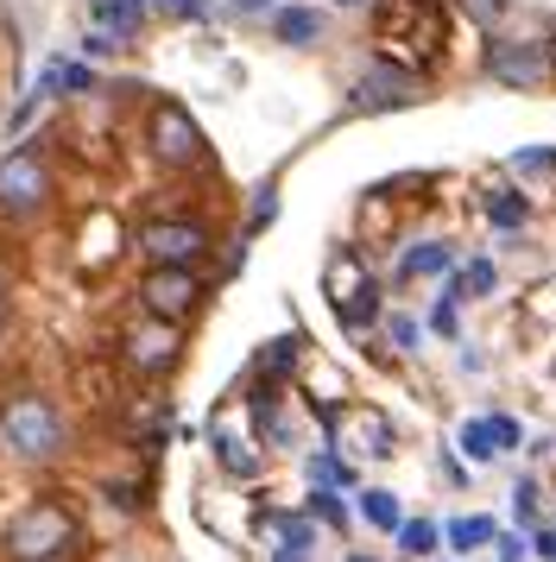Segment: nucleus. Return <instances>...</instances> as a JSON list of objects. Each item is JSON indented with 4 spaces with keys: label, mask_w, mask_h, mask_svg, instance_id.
I'll use <instances>...</instances> for the list:
<instances>
[{
    "label": "nucleus",
    "mask_w": 556,
    "mask_h": 562,
    "mask_svg": "<svg viewBox=\"0 0 556 562\" xmlns=\"http://www.w3.org/2000/svg\"><path fill=\"white\" fill-rule=\"evenodd\" d=\"M70 537H76V525H70L64 506H25L20 518L7 525V550L20 562H51V557H64Z\"/></svg>",
    "instance_id": "obj_1"
},
{
    "label": "nucleus",
    "mask_w": 556,
    "mask_h": 562,
    "mask_svg": "<svg viewBox=\"0 0 556 562\" xmlns=\"http://www.w3.org/2000/svg\"><path fill=\"white\" fill-rule=\"evenodd\" d=\"M0 430H7V442H13L25 461L57 456V442H64V424H57V411H51L45 398H13V405L0 411Z\"/></svg>",
    "instance_id": "obj_2"
},
{
    "label": "nucleus",
    "mask_w": 556,
    "mask_h": 562,
    "mask_svg": "<svg viewBox=\"0 0 556 562\" xmlns=\"http://www.w3.org/2000/svg\"><path fill=\"white\" fill-rule=\"evenodd\" d=\"M51 196V171L38 165L32 153H7L0 158V209L7 215H25Z\"/></svg>",
    "instance_id": "obj_3"
},
{
    "label": "nucleus",
    "mask_w": 556,
    "mask_h": 562,
    "mask_svg": "<svg viewBox=\"0 0 556 562\" xmlns=\"http://www.w3.org/2000/svg\"><path fill=\"white\" fill-rule=\"evenodd\" d=\"M152 153L165 158V165H197L202 158L197 121H190L184 108H158V114H152Z\"/></svg>",
    "instance_id": "obj_4"
},
{
    "label": "nucleus",
    "mask_w": 556,
    "mask_h": 562,
    "mask_svg": "<svg viewBox=\"0 0 556 562\" xmlns=\"http://www.w3.org/2000/svg\"><path fill=\"white\" fill-rule=\"evenodd\" d=\"M140 247H146L158 266H190V259L209 247V240H202V228H190V222H152Z\"/></svg>",
    "instance_id": "obj_5"
},
{
    "label": "nucleus",
    "mask_w": 556,
    "mask_h": 562,
    "mask_svg": "<svg viewBox=\"0 0 556 562\" xmlns=\"http://www.w3.org/2000/svg\"><path fill=\"white\" fill-rule=\"evenodd\" d=\"M487 70L500 82H512V89H531V82H544L551 64H544L537 45H493V52H487Z\"/></svg>",
    "instance_id": "obj_6"
},
{
    "label": "nucleus",
    "mask_w": 556,
    "mask_h": 562,
    "mask_svg": "<svg viewBox=\"0 0 556 562\" xmlns=\"http://www.w3.org/2000/svg\"><path fill=\"white\" fill-rule=\"evenodd\" d=\"M146 304L158 310V316H184V310L197 304V279H190L184 266H158L146 279Z\"/></svg>",
    "instance_id": "obj_7"
},
{
    "label": "nucleus",
    "mask_w": 556,
    "mask_h": 562,
    "mask_svg": "<svg viewBox=\"0 0 556 562\" xmlns=\"http://www.w3.org/2000/svg\"><path fill=\"white\" fill-rule=\"evenodd\" d=\"M462 449H468V461L512 456V449H519V424H512V417H475V424L462 430Z\"/></svg>",
    "instance_id": "obj_8"
},
{
    "label": "nucleus",
    "mask_w": 556,
    "mask_h": 562,
    "mask_svg": "<svg viewBox=\"0 0 556 562\" xmlns=\"http://www.w3.org/2000/svg\"><path fill=\"white\" fill-rule=\"evenodd\" d=\"M342 442H348L354 456L379 461V456H392V424H386L379 411H348V417H342Z\"/></svg>",
    "instance_id": "obj_9"
},
{
    "label": "nucleus",
    "mask_w": 556,
    "mask_h": 562,
    "mask_svg": "<svg viewBox=\"0 0 556 562\" xmlns=\"http://www.w3.org/2000/svg\"><path fill=\"white\" fill-rule=\"evenodd\" d=\"M89 20H96L101 32H114V38H133V32H140V20H146V0H96V7H89Z\"/></svg>",
    "instance_id": "obj_10"
},
{
    "label": "nucleus",
    "mask_w": 556,
    "mask_h": 562,
    "mask_svg": "<svg viewBox=\"0 0 556 562\" xmlns=\"http://www.w3.org/2000/svg\"><path fill=\"white\" fill-rule=\"evenodd\" d=\"M273 26H278L285 45H316V38H323V13H316V7H278Z\"/></svg>",
    "instance_id": "obj_11"
},
{
    "label": "nucleus",
    "mask_w": 556,
    "mask_h": 562,
    "mask_svg": "<svg viewBox=\"0 0 556 562\" xmlns=\"http://www.w3.org/2000/svg\"><path fill=\"white\" fill-rule=\"evenodd\" d=\"M455 254L443 247V240H424V247H411L404 254V279H436V272H449Z\"/></svg>",
    "instance_id": "obj_12"
},
{
    "label": "nucleus",
    "mask_w": 556,
    "mask_h": 562,
    "mask_svg": "<svg viewBox=\"0 0 556 562\" xmlns=\"http://www.w3.org/2000/svg\"><path fill=\"white\" fill-rule=\"evenodd\" d=\"M126 348H133V367H165L177 341H171V329H140Z\"/></svg>",
    "instance_id": "obj_13"
},
{
    "label": "nucleus",
    "mask_w": 556,
    "mask_h": 562,
    "mask_svg": "<svg viewBox=\"0 0 556 562\" xmlns=\"http://www.w3.org/2000/svg\"><path fill=\"white\" fill-rule=\"evenodd\" d=\"M360 518H367V525H379V531H399L404 525V512H399V499H392V493H360Z\"/></svg>",
    "instance_id": "obj_14"
},
{
    "label": "nucleus",
    "mask_w": 556,
    "mask_h": 562,
    "mask_svg": "<svg viewBox=\"0 0 556 562\" xmlns=\"http://www.w3.org/2000/svg\"><path fill=\"white\" fill-rule=\"evenodd\" d=\"M493 518H462V525H449V543L455 550H475V543H493Z\"/></svg>",
    "instance_id": "obj_15"
},
{
    "label": "nucleus",
    "mask_w": 556,
    "mask_h": 562,
    "mask_svg": "<svg viewBox=\"0 0 556 562\" xmlns=\"http://www.w3.org/2000/svg\"><path fill=\"white\" fill-rule=\"evenodd\" d=\"M493 291V259H475V266H462V284H455V297H487Z\"/></svg>",
    "instance_id": "obj_16"
},
{
    "label": "nucleus",
    "mask_w": 556,
    "mask_h": 562,
    "mask_svg": "<svg viewBox=\"0 0 556 562\" xmlns=\"http://www.w3.org/2000/svg\"><path fill=\"white\" fill-rule=\"evenodd\" d=\"M399 543L411 550V557H424L430 543H436V525H404V531H399Z\"/></svg>",
    "instance_id": "obj_17"
},
{
    "label": "nucleus",
    "mask_w": 556,
    "mask_h": 562,
    "mask_svg": "<svg viewBox=\"0 0 556 562\" xmlns=\"http://www.w3.org/2000/svg\"><path fill=\"white\" fill-rule=\"evenodd\" d=\"M487 215H493L500 228H519V222H525V203H512V196H500V203H487Z\"/></svg>",
    "instance_id": "obj_18"
},
{
    "label": "nucleus",
    "mask_w": 556,
    "mask_h": 562,
    "mask_svg": "<svg viewBox=\"0 0 556 562\" xmlns=\"http://www.w3.org/2000/svg\"><path fill=\"white\" fill-rule=\"evenodd\" d=\"M493 562H525V543L519 537H493Z\"/></svg>",
    "instance_id": "obj_19"
},
{
    "label": "nucleus",
    "mask_w": 556,
    "mask_h": 562,
    "mask_svg": "<svg viewBox=\"0 0 556 562\" xmlns=\"http://www.w3.org/2000/svg\"><path fill=\"white\" fill-rule=\"evenodd\" d=\"M152 7H158V13H184V20H190V13H202V0H152Z\"/></svg>",
    "instance_id": "obj_20"
},
{
    "label": "nucleus",
    "mask_w": 556,
    "mask_h": 562,
    "mask_svg": "<svg viewBox=\"0 0 556 562\" xmlns=\"http://www.w3.org/2000/svg\"><path fill=\"white\" fill-rule=\"evenodd\" d=\"M430 323H436L443 335H455V304H436V316H430Z\"/></svg>",
    "instance_id": "obj_21"
},
{
    "label": "nucleus",
    "mask_w": 556,
    "mask_h": 562,
    "mask_svg": "<svg viewBox=\"0 0 556 562\" xmlns=\"http://www.w3.org/2000/svg\"><path fill=\"white\" fill-rule=\"evenodd\" d=\"M234 13H273V0H227Z\"/></svg>",
    "instance_id": "obj_22"
},
{
    "label": "nucleus",
    "mask_w": 556,
    "mask_h": 562,
    "mask_svg": "<svg viewBox=\"0 0 556 562\" xmlns=\"http://www.w3.org/2000/svg\"><path fill=\"white\" fill-rule=\"evenodd\" d=\"M537 557H551V562H556V531H537Z\"/></svg>",
    "instance_id": "obj_23"
},
{
    "label": "nucleus",
    "mask_w": 556,
    "mask_h": 562,
    "mask_svg": "<svg viewBox=\"0 0 556 562\" xmlns=\"http://www.w3.org/2000/svg\"><path fill=\"white\" fill-rule=\"evenodd\" d=\"M480 13H505V0H480Z\"/></svg>",
    "instance_id": "obj_24"
},
{
    "label": "nucleus",
    "mask_w": 556,
    "mask_h": 562,
    "mask_svg": "<svg viewBox=\"0 0 556 562\" xmlns=\"http://www.w3.org/2000/svg\"><path fill=\"white\" fill-rule=\"evenodd\" d=\"M335 7H360V0H335Z\"/></svg>",
    "instance_id": "obj_25"
},
{
    "label": "nucleus",
    "mask_w": 556,
    "mask_h": 562,
    "mask_svg": "<svg viewBox=\"0 0 556 562\" xmlns=\"http://www.w3.org/2000/svg\"><path fill=\"white\" fill-rule=\"evenodd\" d=\"M0 316H7V297H0Z\"/></svg>",
    "instance_id": "obj_26"
}]
</instances>
